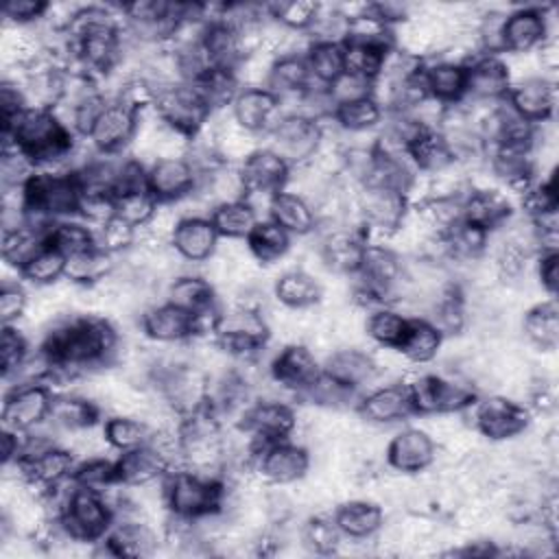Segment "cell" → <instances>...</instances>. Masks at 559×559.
Listing matches in <instances>:
<instances>
[{
  "mask_svg": "<svg viewBox=\"0 0 559 559\" xmlns=\"http://www.w3.org/2000/svg\"><path fill=\"white\" fill-rule=\"evenodd\" d=\"M35 343L55 369L85 378L118 365L122 332L109 317L70 310L41 330Z\"/></svg>",
  "mask_w": 559,
  "mask_h": 559,
  "instance_id": "cell-1",
  "label": "cell"
},
{
  "mask_svg": "<svg viewBox=\"0 0 559 559\" xmlns=\"http://www.w3.org/2000/svg\"><path fill=\"white\" fill-rule=\"evenodd\" d=\"M2 142L15 144L37 170H70V157L79 138L50 107H26L11 124L2 127Z\"/></svg>",
  "mask_w": 559,
  "mask_h": 559,
  "instance_id": "cell-2",
  "label": "cell"
},
{
  "mask_svg": "<svg viewBox=\"0 0 559 559\" xmlns=\"http://www.w3.org/2000/svg\"><path fill=\"white\" fill-rule=\"evenodd\" d=\"M164 498L168 515L199 522L207 515L225 513L229 485L225 478H214L179 467L166 474Z\"/></svg>",
  "mask_w": 559,
  "mask_h": 559,
  "instance_id": "cell-3",
  "label": "cell"
},
{
  "mask_svg": "<svg viewBox=\"0 0 559 559\" xmlns=\"http://www.w3.org/2000/svg\"><path fill=\"white\" fill-rule=\"evenodd\" d=\"M463 417L467 419L465 424L472 426L478 437L487 439L489 443H507L518 439L533 424V415L522 402L498 391L478 395L476 402L463 413Z\"/></svg>",
  "mask_w": 559,
  "mask_h": 559,
  "instance_id": "cell-4",
  "label": "cell"
},
{
  "mask_svg": "<svg viewBox=\"0 0 559 559\" xmlns=\"http://www.w3.org/2000/svg\"><path fill=\"white\" fill-rule=\"evenodd\" d=\"M55 520L72 542L94 546L114 526V507L105 493L76 487L72 483L68 498Z\"/></svg>",
  "mask_w": 559,
  "mask_h": 559,
  "instance_id": "cell-5",
  "label": "cell"
},
{
  "mask_svg": "<svg viewBox=\"0 0 559 559\" xmlns=\"http://www.w3.org/2000/svg\"><path fill=\"white\" fill-rule=\"evenodd\" d=\"M411 203L404 192L382 186H360L356 192V221L367 242H384L400 229Z\"/></svg>",
  "mask_w": 559,
  "mask_h": 559,
  "instance_id": "cell-6",
  "label": "cell"
},
{
  "mask_svg": "<svg viewBox=\"0 0 559 559\" xmlns=\"http://www.w3.org/2000/svg\"><path fill=\"white\" fill-rule=\"evenodd\" d=\"M555 4H518L502 20V55H531L544 41L557 39Z\"/></svg>",
  "mask_w": 559,
  "mask_h": 559,
  "instance_id": "cell-7",
  "label": "cell"
},
{
  "mask_svg": "<svg viewBox=\"0 0 559 559\" xmlns=\"http://www.w3.org/2000/svg\"><path fill=\"white\" fill-rule=\"evenodd\" d=\"M269 380L286 400H301L321 378V358L304 343H284L273 352L266 367Z\"/></svg>",
  "mask_w": 559,
  "mask_h": 559,
  "instance_id": "cell-8",
  "label": "cell"
},
{
  "mask_svg": "<svg viewBox=\"0 0 559 559\" xmlns=\"http://www.w3.org/2000/svg\"><path fill=\"white\" fill-rule=\"evenodd\" d=\"M234 426H240L251 435L258 456V452L269 443L295 439V432L299 430V411L290 400L255 397Z\"/></svg>",
  "mask_w": 559,
  "mask_h": 559,
  "instance_id": "cell-9",
  "label": "cell"
},
{
  "mask_svg": "<svg viewBox=\"0 0 559 559\" xmlns=\"http://www.w3.org/2000/svg\"><path fill=\"white\" fill-rule=\"evenodd\" d=\"M264 138V146L275 151L290 168H297L319 153L323 144V124L301 114H284Z\"/></svg>",
  "mask_w": 559,
  "mask_h": 559,
  "instance_id": "cell-10",
  "label": "cell"
},
{
  "mask_svg": "<svg viewBox=\"0 0 559 559\" xmlns=\"http://www.w3.org/2000/svg\"><path fill=\"white\" fill-rule=\"evenodd\" d=\"M312 467V452L297 439L264 445L253 463L258 478L266 487H290L301 483Z\"/></svg>",
  "mask_w": 559,
  "mask_h": 559,
  "instance_id": "cell-11",
  "label": "cell"
},
{
  "mask_svg": "<svg viewBox=\"0 0 559 559\" xmlns=\"http://www.w3.org/2000/svg\"><path fill=\"white\" fill-rule=\"evenodd\" d=\"M439 445L424 426H402L395 430L384 448V465L404 476H419L435 467Z\"/></svg>",
  "mask_w": 559,
  "mask_h": 559,
  "instance_id": "cell-12",
  "label": "cell"
},
{
  "mask_svg": "<svg viewBox=\"0 0 559 559\" xmlns=\"http://www.w3.org/2000/svg\"><path fill=\"white\" fill-rule=\"evenodd\" d=\"M153 111L162 122L186 133L188 138H197L212 118V111L190 83L159 87Z\"/></svg>",
  "mask_w": 559,
  "mask_h": 559,
  "instance_id": "cell-13",
  "label": "cell"
},
{
  "mask_svg": "<svg viewBox=\"0 0 559 559\" xmlns=\"http://www.w3.org/2000/svg\"><path fill=\"white\" fill-rule=\"evenodd\" d=\"M52 391L44 382L11 384L2 395V428L13 432H28L48 421Z\"/></svg>",
  "mask_w": 559,
  "mask_h": 559,
  "instance_id": "cell-14",
  "label": "cell"
},
{
  "mask_svg": "<svg viewBox=\"0 0 559 559\" xmlns=\"http://www.w3.org/2000/svg\"><path fill=\"white\" fill-rule=\"evenodd\" d=\"M162 542V526L144 515H120L114 520L109 533L94 544V552L111 557H151Z\"/></svg>",
  "mask_w": 559,
  "mask_h": 559,
  "instance_id": "cell-15",
  "label": "cell"
},
{
  "mask_svg": "<svg viewBox=\"0 0 559 559\" xmlns=\"http://www.w3.org/2000/svg\"><path fill=\"white\" fill-rule=\"evenodd\" d=\"M140 114L118 100H107L85 140L103 155L129 153L138 133Z\"/></svg>",
  "mask_w": 559,
  "mask_h": 559,
  "instance_id": "cell-16",
  "label": "cell"
},
{
  "mask_svg": "<svg viewBox=\"0 0 559 559\" xmlns=\"http://www.w3.org/2000/svg\"><path fill=\"white\" fill-rule=\"evenodd\" d=\"M354 411L360 421L378 428L402 424L415 415L404 382H378L365 389Z\"/></svg>",
  "mask_w": 559,
  "mask_h": 559,
  "instance_id": "cell-17",
  "label": "cell"
},
{
  "mask_svg": "<svg viewBox=\"0 0 559 559\" xmlns=\"http://www.w3.org/2000/svg\"><path fill=\"white\" fill-rule=\"evenodd\" d=\"M138 328L153 345H181L192 341L197 334L194 317L166 299L146 306L138 317Z\"/></svg>",
  "mask_w": 559,
  "mask_h": 559,
  "instance_id": "cell-18",
  "label": "cell"
},
{
  "mask_svg": "<svg viewBox=\"0 0 559 559\" xmlns=\"http://www.w3.org/2000/svg\"><path fill=\"white\" fill-rule=\"evenodd\" d=\"M465 98L476 103H500L511 90V76L502 55L480 52L465 63Z\"/></svg>",
  "mask_w": 559,
  "mask_h": 559,
  "instance_id": "cell-19",
  "label": "cell"
},
{
  "mask_svg": "<svg viewBox=\"0 0 559 559\" xmlns=\"http://www.w3.org/2000/svg\"><path fill=\"white\" fill-rule=\"evenodd\" d=\"M321 367L325 376L356 393L380 382L371 347H334L321 358Z\"/></svg>",
  "mask_w": 559,
  "mask_h": 559,
  "instance_id": "cell-20",
  "label": "cell"
},
{
  "mask_svg": "<svg viewBox=\"0 0 559 559\" xmlns=\"http://www.w3.org/2000/svg\"><path fill=\"white\" fill-rule=\"evenodd\" d=\"M148 192L159 203H179L199 186V173L188 157L157 159L146 166Z\"/></svg>",
  "mask_w": 559,
  "mask_h": 559,
  "instance_id": "cell-21",
  "label": "cell"
},
{
  "mask_svg": "<svg viewBox=\"0 0 559 559\" xmlns=\"http://www.w3.org/2000/svg\"><path fill=\"white\" fill-rule=\"evenodd\" d=\"M509 107L531 124H546L557 114V81L548 76H531L511 85L507 94Z\"/></svg>",
  "mask_w": 559,
  "mask_h": 559,
  "instance_id": "cell-22",
  "label": "cell"
},
{
  "mask_svg": "<svg viewBox=\"0 0 559 559\" xmlns=\"http://www.w3.org/2000/svg\"><path fill=\"white\" fill-rule=\"evenodd\" d=\"M515 203L500 188H469L461 199V221L493 234L515 216Z\"/></svg>",
  "mask_w": 559,
  "mask_h": 559,
  "instance_id": "cell-23",
  "label": "cell"
},
{
  "mask_svg": "<svg viewBox=\"0 0 559 559\" xmlns=\"http://www.w3.org/2000/svg\"><path fill=\"white\" fill-rule=\"evenodd\" d=\"M332 518L345 539L373 542L386 524L384 507L373 498H345L332 507Z\"/></svg>",
  "mask_w": 559,
  "mask_h": 559,
  "instance_id": "cell-24",
  "label": "cell"
},
{
  "mask_svg": "<svg viewBox=\"0 0 559 559\" xmlns=\"http://www.w3.org/2000/svg\"><path fill=\"white\" fill-rule=\"evenodd\" d=\"M170 247L183 264L201 266L218 251L221 236L210 216H181L170 238Z\"/></svg>",
  "mask_w": 559,
  "mask_h": 559,
  "instance_id": "cell-25",
  "label": "cell"
},
{
  "mask_svg": "<svg viewBox=\"0 0 559 559\" xmlns=\"http://www.w3.org/2000/svg\"><path fill=\"white\" fill-rule=\"evenodd\" d=\"M238 166L247 197H273L286 188L290 177V166L264 144Z\"/></svg>",
  "mask_w": 559,
  "mask_h": 559,
  "instance_id": "cell-26",
  "label": "cell"
},
{
  "mask_svg": "<svg viewBox=\"0 0 559 559\" xmlns=\"http://www.w3.org/2000/svg\"><path fill=\"white\" fill-rule=\"evenodd\" d=\"M103 413L105 411L100 408V404L94 397H90L81 391H63V393L52 395L48 426L61 439L63 435L98 426L103 421Z\"/></svg>",
  "mask_w": 559,
  "mask_h": 559,
  "instance_id": "cell-27",
  "label": "cell"
},
{
  "mask_svg": "<svg viewBox=\"0 0 559 559\" xmlns=\"http://www.w3.org/2000/svg\"><path fill=\"white\" fill-rule=\"evenodd\" d=\"M234 120L247 131L264 138L284 116L280 98L269 87L240 90L229 107Z\"/></svg>",
  "mask_w": 559,
  "mask_h": 559,
  "instance_id": "cell-28",
  "label": "cell"
},
{
  "mask_svg": "<svg viewBox=\"0 0 559 559\" xmlns=\"http://www.w3.org/2000/svg\"><path fill=\"white\" fill-rule=\"evenodd\" d=\"M321 280L299 264L280 271L271 282V297L277 306L288 310H308L321 306Z\"/></svg>",
  "mask_w": 559,
  "mask_h": 559,
  "instance_id": "cell-29",
  "label": "cell"
},
{
  "mask_svg": "<svg viewBox=\"0 0 559 559\" xmlns=\"http://www.w3.org/2000/svg\"><path fill=\"white\" fill-rule=\"evenodd\" d=\"M520 332L535 352H555L559 345V308L557 297H544L524 308Z\"/></svg>",
  "mask_w": 559,
  "mask_h": 559,
  "instance_id": "cell-30",
  "label": "cell"
},
{
  "mask_svg": "<svg viewBox=\"0 0 559 559\" xmlns=\"http://www.w3.org/2000/svg\"><path fill=\"white\" fill-rule=\"evenodd\" d=\"M269 218L284 227L295 240L310 238L319 229V216L314 205L293 190H280L271 197Z\"/></svg>",
  "mask_w": 559,
  "mask_h": 559,
  "instance_id": "cell-31",
  "label": "cell"
},
{
  "mask_svg": "<svg viewBox=\"0 0 559 559\" xmlns=\"http://www.w3.org/2000/svg\"><path fill=\"white\" fill-rule=\"evenodd\" d=\"M168 472V463L148 443L116 454V478L120 487H144L162 480Z\"/></svg>",
  "mask_w": 559,
  "mask_h": 559,
  "instance_id": "cell-32",
  "label": "cell"
},
{
  "mask_svg": "<svg viewBox=\"0 0 559 559\" xmlns=\"http://www.w3.org/2000/svg\"><path fill=\"white\" fill-rule=\"evenodd\" d=\"M424 85L428 96L441 105H459L465 98V66L439 57L428 59L424 61Z\"/></svg>",
  "mask_w": 559,
  "mask_h": 559,
  "instance_id": "cell-33",
  "label": "cell"
},
{
  "mask_svg": "<svg viewBox=\"0 0 559 559\" xmlns=\"http://www.w3.org/2000/svg\"><path fill=\"white\" fill-rule=\"evenodd\" d=\"M443 332L426 317H411L408 319V328L404 332V338L400 343V352L402 356L415 365V367H424L430 365L439 358L441 347H443Z\"/></svg>",
  "mask_w": 559,
  "mask_h": 559,
  "instance_id": "cell-34",
  "label": "cell"
},
{
  "mask_svg": "<svg viewBox=\"0 0 559 559\" xmlns=\"http://www.w3.org/2000/svg\"><path fill=\"white\" fill-rule=\"evenodd\" d=\"M245 242L249 253L262 266H273V264H280L290 253L295 238L284 227H280L273 218H260Z\"/></svg>",
  "mask_w": 559,
  "mask_h": 559,
  "instance_id": "cell-35",
  "label": "cell"
},
{
  "mask_svg": "<svg viewBox=\"0 0 559 559\" xmlns=\"http://www.w3.org/2000/svg\"><path fill=\"white\" fill-rule=\"evenodd\" d=\"M330 120L343 135H367L378 133L384 120V109L373 96H369L334 107Z\"/></svg>",
  "mask_w": 559,
  "mask_h": 559,
  "instance_id": "cell-36",
  "label": "cell"
},
{
  "mask_svg": "<svg viewBox=\"0 0 559 559\" xmlns=\"http://www.w3.org/2000/svg\"><path fill=\"white\" fill-rule=\"evenodd\" d=\"M408 314L397 306H378L365 317V336L371 347H400L408 328Z\"/></svg>",
  "mask_w": 559,
  "mask_h": 559,
  "instance_id": "cell-37",
  "label": "cell"
},
{
  "mask_svg": "<svg viewBox=\"0 0 559 559\" xmlns=\"http://www.w3.org/2000/svg\"><path fill=\"white\" fill-rule=\"evenodd\" d=\"M210 221L216 227L221 240H247L251 229L258 225L260 214L247 199H240L214 205Z\"/></svg>",
  "mask_w": 559,
  "mask_h": 559,
  "instance_id": "cell-38",
  "label": "cell"
},
{
  "mask_svg": "<svg viewBox=\"0 0 559 559\" xmlns=\"http://www.w3.org/2000/svg\"><path fill=\"white\" fill-rule=\"evenodd\" d=\"M194 92L201 96L205 107L214 114L227 111L240 92V85L236 81L234 70H223V68H210L205 70L199 79L190 83Z\"/></svg>",
  "mask_w": 559,
  "mask_h": 559,
  "instance_id": "cell-39",
  "label": "cell"
},
{
  "mask_svg": "<svg viewBox=\"0 0 559 559\" xmlns=\"http://www.w3.org/2000/svg\"><path fill=\"white\" fill-rule=\"evenodd\" d=\"M408 157H411L415 170L421 175H437L456 162L450 144L437 129H426L411 144Z\"/></svg>",
  "mask_w": 559,
  "mask_h": 559,
  "instance_id": "cell-40",
  "label": "cell"
},
{
  "mask_svg": "<svg viewBox=\"0 0 559 559\" xmlns=\"http://www.w3.org/2000/svg\"><path fill=\"white\" fill-rule=\"evenodd\" d=\"M312 83L306 55H282L275 59L271 70L269 90L280 100L297 98Z\"/></svg>",
  "mask_w": 559,
  "mask_h": 559,
  "instance_id": "cell-41",
  "label": "cell"
},
{
  "mask_svg": "<svg viewBox=\"0 0 559 559\" xmlns=\"http://www.w3.org/2000/svg\"><path fill=\"white\" fill-rule=\"evenodd\" d=\"M46 245L57 249L61 255L72 258L96 247V231L79 216L55 221L46 231Z\"/></svg>",
  "mask_w": 559,
  "mask_h": 559,
  "instance_id": "cell-42",
  "label": "cell"
},
{
  "mask_svg": "<svg viewBox=\"0 0 559 559\" xmlns=\"http://www.w3.org/2000/svg\"><path fill=\"white\" fill-rule=\"evenodd\" d=\"M297 535H299V546L312 555H336L343 544V535L332 518V511L308 515L299 524Z\"/></svg>",
  "mask_w": 559,
  "mask_h": 559,
  "instance_id": "cell-43",
  "label": "cell"
},
{
  "mask_svg": "<svg viewBox=\"0 0 559 559\" xmlns=\"http://www.w3.org/2000/svg\"><path fill=\"white\" fill-rule=\"evenodd\" d=\"M46 245V231L35 229L31 225H20L11 229H2L0 251L4 266L20 273V269Z\"/></svg>",
  "mask_w": 559,
  "mask_h": 559,
  "instance_id": "cell-44",
  "label": "cell"
},
{
  "mask_svg": "<svg viewBox=\"0 0 559 559\" xmlns=\"http://www.w3.org/2000/svg\"><path fill=\"white\" fill-rule=\"evenodd\" d=\"M103 435L111 452H127L148 443L151 426L135 415H118L111 413L103 417Z\"/></svg>",
  "mask_w": 559,
  "mask_h": 559,
  "instance_id": "cell-45",
  "label": "cell"
},
{
  "mask_svg": "<svg viewBox=\"0 0 559 559\" xmlns=\"http://www.w3.org/2000/svg\"><path fill=\"white\" fill-rule=\"evenodd\" d=\"M118 258L105 253L103 249L94 247L90 251H83L79 255L68 258L66 262V280L76 286H96L105 277L111 275L116 269Z\"/></svg>",
  "mask_w": 559,
  "mask_h": 559,
  "instance_id": "cell-46",
  "label": "cell"
},
{
  "mask_svg": "<svg viewBox=\"0 0 559 559\" xmlns=\"http://www.w3.org/2000/svg\"><path fill=\"white\" fill-rule=\"evenodd\" d=\"M66 262L68 258L61 255L57 249L44 245L22 269L20 277L26 286L46 288L61 280H66Z\"/></svg>",
  "mask_w": 559,
  "mask_h": 559,
  "instance_id": "cell-47",
  "label": "cell"
},
{
  "mask_svg": "<svg viewBox=\"0 0 559 559\" xmlns=\"http://www.w3.org/2000/svg\"><path fill=\"white\" fill-rule=\"evenodd\" d=\"M306 63L310 70V76L319 85L334 83L343 72V44H328V41H312L306 52Z\"/></svg>",
  "mask_w": 559,
  "mask_h": 559,
  "instance_id": "cell-48",
  "label": "cell"
},
{
  "mask_svg": "<svg viewBox=\"0 0 559 559\" xmlns=\"http://www.w3.org/2000/svg\"><path fill=\"white\" fill-rule=\"evenodd\" d=\"M72 483L76 487H85V489H92V491L109 493L111 489L118 487L116 456L109 459L107 454H98V456L81 459L76 463V467H74Z\"/></svg>",
  "mask_w": 559,
  "mask_h": 559,
  "instance_id": "cell-49",
  "label": "cell"
},
{
  "mask_svg": "<svg viewBox=\"0 0 559 559\" xmlns=\"http://www.w3.org/2000/svg\"><path fill=\"white\" fill-rule=\"evenodd\" d=\"M391 48L384 46H376V44H365V41H343V63H345V72L376 81L384 57Z\"/></svg>",
  "mask_w": 559,
  "mask_h": 559,
  "instance_id": "cell-50",
  "label": "cell"
},
{
  "mask_svg": "<svg viewBox=\"0 0 559 559\" xmlns=\"http://www.w3.org/2000/svg\"><path fill=\"white\" fill-rule=\"evenodd\" d=\"M35 347L33 336L20 323L2 325L0 334V365H2V380H9L20 365L26 360L31 349Z\"/></svg>",
  "mask_w": 559,
  "mask_h": 559,
  "instance_id": "cell-51",
  "label": "cell"
},
{
  "mask_svg": "<svg viewBox=\"0 0 559 559\" xmlns=\"http://www.w3.org/2000/svg\"><path fill=\"white\" fill-rule=\"evenodd\" d=\"M96 231V247L114 258L127 255L138 245L140 229L129 225L127 221L114 216L105 225H100Z\"/></svg>",
  "mask_w": 559,
  "mask_h": 559,
  "instance_id": "cell-52",
  "label": "cell"
},
{
  "mask_svg": "<svg viewBox=\"0 0 559 559\" xmlns=\"http://www.w3.org/2000/svg\"><path fill=\"white\" fill-rule=\"evenodd\" d=\"M349 20L343 15L338 4H319L317 15L306 31L310 41H328V44H343L347 39Z\"/></svg>",
  "mask_w": 559,
  "mask_h": 559,
  "instance_id": "cell-53",
  "label": "cell"
},
{
  "mask_svg": "<svg viewBox=\"0 0 559 559\" xmlns=\"http://www.w3.org/2000/svg\"><path fill=\"white\" fill-rule=\"evenodd\" d=\"M319 2L310 0H288V2H269L266 11L273 22L293 33H306L317 15Z\"/></svg>",
  "mask_w": 559,
  "mask_h": 559,
  "instance_id": "cell-54",
  "label": "cell"
},
{
  "mask_svg": "<svg viewBox=\"0 0 559 559\" xmlns=\"http://www.w3.org/2000/svg\"><path fill=\"white\" fill-rule=\"evenodd\" d=\"M35 173H37V164L24 151H20L11 142H2V155H0L2 188L26 186Z\"/></svg>",
  "mask_w": 559,
  "mask_h": 559,
  "instance_id": "cell-55",
  "label": "cell"
},
{
  "mask_svg": "<svg viewBox=\"0 0 559 559\" xmlns=\"http://www.w3.org/2000/svg\"><path fill=\"white\" fill-rule=\"evenodd\" d=\"M157 207H159V201L148 190L116 194V216L138 229H142L151 221Z\"/></svg>",
  "mask_w": 559,
  "mask_h": 559,
  "instance_id": "cell-56",
  "label": "cell"
},
{
  "mask_svg": "<svg viewBox=\"0 0 559 559\" xmlns=\"http://www.w3.org/2000/svg\"><path fill=\"white\" fill-rule=\"evenodd\" d=\"M76 216L90 227L98 229L109 218L116 216V197L111 192L100 190H81Z\"/></svg>",
  "mask_w": 559,
  "mask_h": 559,
  "instance_id": "cell-57",
  "label": "cell"
},
{
  "mask_svg": "<svg viewBox=\"0 0 559 559\" xmlns=\"http://www.w3.org/2000/svg\"><path fill=\"white\" fill-rule=\"evenodd\" d=\"M31 293L28 286L22 282V277L15 280H2L0 286V321L7 323H20L28 310Z\"/></svg>",
  "mask_w": 559,
  "mask_h": 559,
  "instance_id": "cell-58",
  "label": "cell"
},
{
  "mask_svg": "<svg viewBox=\"0 0 559 559\" xmlns=\"http://www.w3.org/2000/svg\"><path fill=\"white\" fill-rule=\"evenodd\" d=\"M273 63H275V57L264 55V52L245 55V57L238 61V66L234 68V74H236V81H238L240 90L269 87Z\"/></svg>",
  "mask_w": 559,
  "mask_h": 559,
  "instance_id": "cell-59",
  "label": "cell"
},
{
  "mask_svg": "<svg viewBox=\"0 0 559 559\" xmlns=\"http://www.w3.org/2000/svg\"><path fill=\"white\" fill-rule=\"evenodd\" d=\"M328 94H330V100L334 107L347 105V103L373 96V81L343 72L334 83L328 85Z\"/></svg>",
  "mask_w": 559,
  "mask_h": 559,
  "instance_id": "cell-60",
  "label": "cell"
},
{
  "mask_svg": "<svg viewBox=\"0 0 559 559\" xmlns=\"http://www.w3.org/2000/svg\"><path fill=\"white\" fill-rule=\"evenodd\" d=\"M50 2L44 0H7L2 4V24H13V26H37Z\"/></svg>",
  "mask_w": 559,
  "mask_h": 559,
  "instance_id": "cell-61",
  "label": "cell"
},
{
  "mask_svg": "<svg viewBox=\"0 0 559 559\" xmlns=\"http://www.w3.org/2000/svg\"><path fill=\"white\" fill-rule=\"evenodd\" d=\"M533 277L546 297H557L559 288V253L557 251H537L533 262Z\"/></svg>",
  "mask_w": 559,
  "mask_h": 559,
  "instance_id": "cell-62",
  "label": "cell"
}]
</instances>
